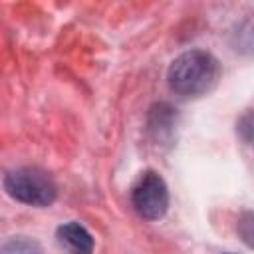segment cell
I'll return each mask as SVG.
<instances>
[{"instance_id": "cell-1", "label": "cell", "mask_w": 254, "mask_h": 254, "mask_svg": "<svg viewBox=\"0 0 254 254\" xmlns=\"http://www.w3.org/2000/svg\"><path fill=\"white\" fill-rule=\"evenodd\" d=\"M220 79L218 60L204 50H189L173 60L167 71L169 87L183 97H200Z\"/></svg>"}, {"instance_id": "cell-2", "label": "cell", "mask_w": 254, "mask_h": 254, "mask_svg": "<svg viewBox=\"0 0 254 254\" xmlns=\"http://www.w3.org/2000/svg\"><path fill=\"white\" fill-rule=\"evenodd\" d=\"M4 190L18 202L30 206H50L58 196L54 179L38 167H22L4 177Z\"/></svg>"}, {"instance_id": "cell-3", "label": "cell", "mask_w": 254, "mask_h": 254, "mask_svg": "<svg viewBox=\"0 0 254 254\" xmlns=\"http://www.w3.org/2000/svg\"><path fill=\"white\" fill-rule=\"evenodd\" d=\"M131 202L145 220H159L169 208V189L161 175L147 171L131 190Z\"/></svg>"}, {"instance_id": "cell-4", "label": "cell", "mask_w": 254, "mask_h": 254, "mask_svg": "<svg viewBox=\"0 0 254 254\" xmlns=\"http://www.w3.org/2000/svg\"><path fill=\"white\" fill-rule=\"evenodd\" d=\"M56 236H58V242L71 252H91L93 250V236L79 222H65V224L58 226Z\"/></svg>"}, {"instance_id": "cell-5", "label": "cell", "mask_w": 254, "mask_h": 254, "mask_svg": "<svg viewBox=\"0 0 254 254\" xmlns=\"http://www.w3.org/2000/svg\"><path fill=\"white\" fill-rule=\"evenodd\" d=\"M0 250H10V252H14V250H16V252H32V250H40V246H38L36 242H30V240L24 242V238H20L18 242L12 240V242L0 246Z\"/></svg>"}]
</instances>
